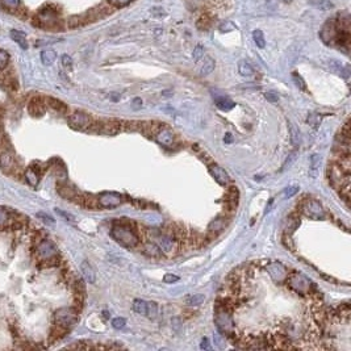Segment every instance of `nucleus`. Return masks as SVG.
<instances>
[{
    "label": "nucleus",
    "mask_w": 351,
    "mask_h": 351,
    "mask_svg": "<svg viewBox=\"0 0 351 351\" xmlns=\"http://www.w3.org/2000/svg\"><path fill=\"white\" fill-rule=\"evenodd\" d=\"M55 60H57V53L54 50H45L41 53V61L46 66H50L51 64H54Z\"/></svg>",
    "instance_id": "27"
},
{
    "label": "nucleus",
    "mask_w": 351,
    "mask_h": 351,
    "mask_svg": "<svg viewBox=\"0 0 351 351\" xmlns=\"http://www.w3.org/2000/svg\"><path fill=\"white\" fill-rule=\"evenodd\" d=\"M158 305L154 303V301H150V303H146V315L149 318H151V320H154V318H157L158 316Z\"/></svg>",
    "instance_id": "34"
},
{
    "label": "nucleus",
    "mask_w": 351,
    "mask_h": 351,
    "mask_svg": "<svg viewBox=\"0 0 351 351\" xmlns=\"http://www.w3.org/2000/svg\"><path fill=\"white\" fill-rule=\"evenodd\" d=\"M37 217L41 218L42 220V222L46 225H54V218H51L50 216H47L46 213H37Z\"/></svg>",
    "instance_id": "43"
},
{
    "label": "nucleus",
    "mask_w": 351,
    "mask_h": 351,
    "mask_svg": "<svg viewBox=\"0 0 351 351\" xmlns=\"http://www.w3.org/2000/svg\"><path fill=\"white\" fill-rule=\"evenodd\" d=\"M155 140L164 147H172L175 144V138L168 129H158L157 133L154 134Z\"/></svg>",
    "instance_id": "16"
},
{
    "label": "nucleus",
    "mask_w": 351,
    "mask_h": 351,
    "mask_svg": "<svg viewBox=\"0 0 351 351\" xmlns=\"http://www.w3.org/2000/svg\"><path fill=\"white\" fill-rule=\"evenodd\" d=\"M237 200H238V190L236 187H230L227 191L226 195V201L227 204L231 205L233 208L237 207Z\"/></svg>",
    "instance_id": "30"
},
{
    "label": "nucleus",
    "mask_w": 351,
    "mask_h": 351,
    "mask_svg": "<svg viewBox=\"0 0 351 351\" xmlns=\"http://www.w3.org/2000/svg\"><path fill=\"white\" fill-rule=\"evenodd\" d=\"M158 246L161 248V250L163 253L170 254V253H172L175 250L177 244H175L174 237H171V236H162V237H159V245Z\"/></svg>",
    "instance_id": "18"
},
{
    "label": "nucleus",
    "mask_w": 351,
    "mask_h": 351,
    "mask_svg": "<svg viewBox=\"0 0 351 351\" xmlns=\"http://www.w3.org/2000/svg\"><path fill=\"white\" fill-rule=\"evenodd\" d=\"M209 171H211L212 177L214 178V181L217 182L218 184H221V186H226L229 183V181H230L226 171L222 167H220L218 164H211L209 166Z\"/></svg>",
    "instance_id": "17"
},
{
    "label": "nucleus",
    "mask_w": 351,
    "mask_h": 351,
    "mask_svg": "<svg viewBox=\"0 0 351 351\" xmlns=\"http://www.w3.org/2000/svg\"><path fill=\"white\" fill-rule=\"evenodd\" d=\"M36 27L44 28V29H54L58 24V12L51 6L42 8L38 11V14L34 17Z\"/></svg>",
    "instance_id": "3"
},
{
    "label": "nucleus",
    "mask_w": 351,
    "mask_h": 351,
    "mask_svg": "<svg viewBox=\"0 0 351 351\" xmlns=\"http://www.w3.org/2000/svg\"><path fill=\"white\" fill-rule=\"evenodd\" d=\"M288 285H289L294 291L299 292V294L301 295H304L309 291L311 281L308 280L304 275L294 274L292 276H289V279H288Z\"/></svg>",
    "instance_id": "10"
},
{
    "label": "nucleus",
    "mask_w": 351,
    "mask_h": 351,
    "mask_svg": "<svg viewBox=\"0 0 351 351\" xmlns=\"http://www.w3.org/2000/svg\"><path fill=\"white\" fill-rule=\"evenodd\" d=\"M133 311L136 312V313H138V315H142V316L146 315V301L140 300V299L134 300L133 301Z\"/></svg>",
    "instance_id": "33"
},
{
    "label": "nucleus",
    "mask_w": 351,
    "mask_h": 351,
    "mask_svg": "<svg viewBox=\"0 0 351 351\" xmlns=\"http://www.w3.org/2000/svg\"><path fill=\"white\" fill-rule=\"evenodd\" d=\"M28 113L34 119H41L46 113V103H45V97L41 96H33L28 101Z\"/></svg>",
    "instance_id": "9"
},
{
    "label": "nucleus",
    "mask_w": 351,
    "mask_h": 351,
    "mask_svg": "<svg viewBox=\"0 0 351 351\" xmlns=\"http://www.w3.org/2000/svg\"><path fill=\"white\" fill-rule=\"evenodd\" d=\"M54 318H55V324H60L65 328H70L73 326L75 322L78 321V312H75L71 308V309H58L55 313H54Z\"/></svg>",
    "instance_id": "8"
},
{
    "label": "nucleus",
    "mask_w": 351,
    "mask_h": 351,
    "mask_svg": "<svg viewBox=\"0 0 351 351\" xmlns=\"http://www.w3.org/2000/svg\"><path fill=\"white\" fill-rule=\"evenodd\" d=\"M97 200H99V205L103 208H116L123 203V198L119 194H114V192L101 194L97 198Z\"/></svg>",
    "instance_id": "13"
},
{
    "label": "nucleus",
    "mask_w": 351,
    "mask_h": 351,
    "mask_svg": "<svg viewBox=\"0 0 351 351\" xmlns=\"http://www.w3.org/2000/svg\"><path fill=\"white\" fill-rule=\"evenodd\" d=\"M214 324L220 330V333L225 335L233 334L234 331V324L231 320V315L227 311V307L222 304V307H218L214 313Z\"/></svg>",
    "instance_id": "2"
},
{
    "label": "nucleus",
    "mask_w": 351,
    "mask_h": 351,
    "mask_svg": "<svg viewBox=\"0 0 351 351\" xmlns=\"http://www.w3.org/2000/svg\"><path fill=\"white\" fill-rule=\"evenodd\" d=\"M144 253L146 255H149V257H153V258H161L162 257L161 248H159L157 244H154V242H147V244L145 245Z\"/></svg>",
    "instance_id": "23"
},
{
    "label": "nucleus",
    "mask_w": 351,
    "mask_h": 351,
    "mask_svg": "<svg viewBox=\"0 0 351 351\" xmlns=\"http://www.w3.org/2000/svg\"><path fill=\"white\" fill-rule=\"evenodd\" d=\"M113 7H124V6H127V4H129L131 2H133V0H108Z\"/></svg>",
    "instance_id": "44"
},
{
    "label": "nucleus",
    "mask_w": 351,
    "mask_h": 351,
    "mask_svg": "<svg viewBox=\"0 0 351 351\" xmlns=\"http://www.w3.org/2000/svg\"><path fill=\"white\" fill-rule=\"evenodd\" d=\"M253 40H254V42L257 44L258 47H261V49H263L264 46H266V40H264V36L263 33H262L261 30H254L253 32Z\"/></svg>",
    "instance_id": "35"
},
{
    "label": "nucleus",
    "mask_w": 351,
    "mask_h": 351,
    "mask_svg": "<svg viewBox=\"0 0 351 351\" xmlns=\"http://www.w3.org/2000/svg\"><path fill=\"white\" fill-rule=\"evenodd\" d=\"M57 191L61 198L66 199L69 201H73V203L79 205H82V203H83V194L78 192L73 186H69L66 183H60L57 186Z\"/></svg>",
    "instance_id": "7"
},
{
    "label": "nucleus",
    "mask_w": 351,
    "mask_h": 351,
    "mask_svg": "<svg viewBox=\"0 0 351 351\" xmlns=\"http://www.w3.org/2000/svg\"><path fill=\"white\" fill-rule=\"evenodd\" d=\"M0 87L4 91H17L19 88V81L16 75L6 69L0 71Z\"/></svg>",
    "instance_id": "12"
},
{
    "label": "nucleus",
    "mask_w": 351,
    "mask_h": 351,
    "mask_svg": "<svg viewBox=\"0 0 351 351\" xmlns=\"http://www.w3.org/2000/svg\"><path fill=\"white\" fill-rule=\"evenodd\" d=\"M45 103H46L47 108H50L51 110L57 112V113L64 114V116L69 113V105L62 100H60V99H57V97H45Z\"/></svg>",
    "instance_id": "15"
},
{
    "label": "nucleus",
    "mask_w": 351,
    "mask_h": 351,
    "mask_svg": "<svg viewBox=\"0 0 351 351\" xmlns=\"http://www.w3.org/2000/svg\"><path fill=\"white\" fill-rule=\"evenodd\" d=\"M36 251L37 255H38V259L42 261V259H47V258H53L55 255H58L57 248L55 245L53 244L49 240H42L40 244L36 246Z\"/></svg>",
    "instance_id": "11"
},
{
    "label": "nucleus",
    "mask_w": 351,
    "mask_h": 351,
    "mask_svg": "<svg viewBox=\"0 0 351 351\" xmlns=\"http://www.w3.org/2000/svg\"><path fill=\"white\" fill-rule=\"evenodd\" d=\"M123 123L114 119H109V120H99L92 123L91 128L88 131L96 132V133L108 134V136H114L121 131Z\"/></svg>",
    "instance_id": "4"
},
{
    "label": "nucleus",
    "mask_w": 351,
    "mask_h": 351,
    "mask_svg": "<svg viewBox=\"0 0 351 351\" xmlns=\"http://www.w3.org/2000/svg\"><path fill=\"white\" fill-rule=\"evenodd\" d=\"M8 64H10V54L6 50H2V49H0V71L7 69Z\"/></svg>",
    "instance_id": "37"
},
{
    "label": "nucleus",
    "mask_w": 351,
    "mask_h": 351,
    "mask_svg": "<svg viewBox=\"0 0 351 351\" xmlns=\"http://www.w3.org/2000/svg\"><path fill=\"white\" fill-rule=\"evenodd\" d=\"M110 236L114 241L123 245L124 248H134L140 244V237L137 233L124 225H114L110 230Z\"/></svg>",
    "instance_id": "1"
},
{
    "label": "nucleus",
    "mask_w": 351,
    "mask_h": 351,
    "mask_svg": "<svg viewBox=\"0 0 351 351\" xmlns=\"http://www.w3.org/2000/svg\"><path fill=\"white\" fill-rule=\"evenodd\" d=\"M299 186H289L288 188H285L284 191H283V198L284 199H289L292 198V196H295V195L299 192Z\"/></svg>",
    "instance_id": "40"
},
{
    "label": "nucleus",
    "mask_w": 351,
    "mask_h": 351,
    "mask_svg": "<svg viewBox=\"0 0 351 351\" xmlns=\"http://www.w3.org/2000/svg\"><path fill=\"white\" fill-rule=\"evenodd\" d=\"M266 99H267L268 101H278L279 96L275 94V92H267V94H266Z\"/></svg>",
    "instance_id": "48"
},
{
    "label": "nucleus",
    "mask_w": 351,
    "mask_h": 351,
    "mask_svg": "<svg viewBox=\"0 0 351 351\" xmlns=\"http://www.w3.org/2000/svg\"><path fill=\"white\" fill-rule=\"evenodd\" d=\"M133 104H134V105H136V107H138V105H141V104H142V100H141V99H138V97H137V99H134V100H133Z\"/></svg>",
    "instance_id": "51"
},
{
    "label": "nucleus",
    "mask_w": 351,
    "mask_h": 351,
    "mask_svg": "<svg viewBox=\"0 0 351 351\" xmlns=\"http://www.w3.org/2000/svg\"><path fill=\"white\" fill-rule=\"evenodd\" d=\"M301 211L303 213L307 216V217L312 218V220H324L325 218V212L322 205L316 200H309L304 201L303 205H301Z\"/></svg>",
    "instance_id": "6"
},
{
    "label": "nucleus",
    "mask_w": 351,
    "mask_h": 351,
    "mask_svg": "<svg viewBox=\"0 0 351 351\" xmlns=\"http://www.w3.org/2000/svg\"><path fill=\"white\" fill-rule=\"evenodd\" d=\"M292 77H294L295 83H296V86H298L299 88H301V90H303V91L307 90V86H305V82L303 81V78H301L298 73H294V74H292Z\"/></svg>",
    "instance_id": "41"
},
{
    "label": "nucleus",
    "mask_w": 351,
    "mask_h": 351,
    "mask_svg": "<svg viewBox=\"0 0 351 351\" xmlns=\"http://www.w3.org/2000/svg\"><path fill=\"white\" fill-rule=\"evenodd\" d=\"M2 4L8 11H16L20 8V0H2Z\"/></svg>",
    "instance_id": "36"
},
{
    "label": "nucleus",
    "mask_w": 351,
    "mask_h": 351,
    "mask_svg": "<svg viewBox=\"0 0 351 351\" xmlns=\"http://www.w3.org/2000/svg\"><path fill=\"white\" fill-rule=\"evenodd\" d=\"M81 270H82V274H83L84 279H86L88 283H95V280H96V274H95L94 267H92V266H91V264L88 263L87 261L82 262Z\"/></svg>",
    "instance_id": "20"
},
{
    "label": "nucleus",
    "mask_w": 351,
    "mask_h": 351,
    "mask_svg": "<svg viewBox=\"0 0 351 351\" xmlns=\"http://www.w3.org/2000/svg\"><path fill=\"white\" fill-rule=\"evenodd\" d=\"M2 120H3V110H0V124H2Z\"/></svg>",
    "instance_id": "53"
},
{
    "label": "nucleus",
    "mask_w": 351,
    "mask_h": 351,
    "mask_svg": "<svg viewBox=\"0 0 351 351\" xmlns=\"http://www.w3.org/2000/svg\"><path fill=\"white\" fill-rule=\"evenodd\" d=\"M311 3L312 6H315L316 8L321 11H330L334 8L330 0H311Z\"/></svg>",
    "instance_id": "29"
},
{
    "label": "nucleus",
    "mask_w": 351,
    "mask_h": 351,
    "mask_svg": "<svg viewBox=\"0 0 351 351\" xmlns=\"http://www.w3.org/2000/svg\"><path fill=\"white\" fill-rule=\"evenodd\" d=\"M266 268H267L271 278L274 279L275 281L280 283V281H283L284 279H287V270H285V267L283 264L278 263V262H274V263L268 264Z\"/></svg>",
    "instance_id": "14"
},
{
    "label": "nucleus",
    "mask_w": 351,
    "mask_h": 351,
    "mask_svg": "<svg viewBox=\"0 0 351 351\" xmlns=\"http://www.w3.org/2000/svg\"><path fill=\"white\" fill-rule=\"evenodd\" d=\"M67 333H69V328H65V326H62V325L55 324L50 330V334H49V341L57 342L58 339H62V338H64L65 335L67 334Z\"/></svg>",
    "instance_id": "19"
},
{
    "label": "nucleus",
    "mask_w": 351,
    "mask_h": 351,
    "mask_svg": "<svg viewBox=\"0 0 351 351\" xmlns=\"http://www.w3.org/2000/svg\"><path fill=\"white\" fill-rule=\"evenodd\" d=\"M205 300V296L204 295H191V296H187V299H186V303H187L190 307H198V305H201L203 303H204Z\"/></svg>",
    "instance_id": "28"
},
{
    "label": "nucleus",
    "mask_w": 351,
    "mask_h": 351,
    "mask_svg": "<svg viewBox=\"0 0 351 351\" xmlns=\"http://www.w3.org/2000/svg\"><path fill=\"white\" fill-rule=\"evenodd\" d=\"M200 347L201 348H209V342H208L207 338H204V339H203V342H201V344H200Z\"/></svg>",
    "instance_id": "50"
},
{
    "label": "nucleus",
    "mask_w": 351,
    "mask_h": 351,
    "mask_svg": "<svg viewBox=\"0 0 351 351\" xmlns=\"http://www.w3.org/2000/svg\"><path fill=\"white\" fill-rule=\"evenodd\" d=\"M24 178H25V181H27L30 186L36 187L37 184H38V182H40L41 175L38 174L33 167H29L28 170L24 171Z\"/></svg>",
    "instance_id": "24"
},
{
    "label": "nucleus",
    "mask_w": 351,
    "mask_h": 351,
    "mask_svg": "<svg viewBox=\"0 0 351 351\" xmlns=\"http://www.w3.org/2000/svg\"><path fill=\"white\" fill-rule=\"evenodd\" d=\"M0 227L2 229H10V213L0 211Z\"/></svg>",
    "instance_id": "38"
},
{
    "label": "nucleus",
    "mask_w": 351,
    "mask_h": 351,
    "mask_svg": "<svg viewBox=\"0 0 351 351\" xmlns=\"http://www.w3.org/2000/svg\"><path fill=\"white\" fill-rule=\"evenodd\" d=\"M62 65H64V67H66V69H71V67H73V60H71L70 55L65 54L64 57H62Z\"/></svg>",
    "instance_id": "46"
},
{
    "label": "nucleus",
    "mask_w": 351,
    "mask_h": 351,
    "mask_svg": "<svg viewBox=\"0 0 351 351\" xmlns=\"http://www.w3.org/2000/svg\"><path fill=\"white\" fill-rule=\"evenodd\" d=\"M320 166H321V157L318 154H313L311 157V163H309V177L316 179L320 172Z\"/></svg>",
    "instance_id": "21"
},
{
    "label": "nucleus",
    "mask_w": 351,
    "mask_h": 351,
    "mask_svg": "<svg viewBox=\"0 0 351 351\" xmlns=\"http://www.w3.org/2000/svg\"><path fill=\"white\" fill-rule=\"evenodd\" d=\"M238 73L241 74L242 77H251L254 74V69L249 64L248 61H240L238 64Z\"/></svg>",
    "instance_id": "25"
},
{
    "label": "nucleus",
    "mask_w": 351,
    "mask_h": 351,
    "mask_svg": "<svg viewBox=\"0 0 351 351\" xmlns=\"http://www.w3.org/2000/svg\"><path fill=\"white\" fill-rule=\"evenodd\" d=\"M11 38H12V40H14L19 46L23 47V49H28V42H27L25 33L20 32V30L12 29L11 30Z\"/></svg>",
    "instance_id": "22"
},
{
    "label": "nucleus",
    "mask_w": 351,
    "mask_h": 351,
    "mask_svg": "<svg viewBox=\"0 0 351 351\" xmlns=\"http://www.w3.org/2000/svg\"><path fill=\"white\" fill-rule=\"evenodd\" d=\"M201 55H203V49H201V46H198L194 50V60L199 61L201 58Z\"/></svg>",
    "instance_id": "47"
},
{
    "label": "nucleus",
    "mask_w": 351,
    "mask_h": 351,
    "mask_svg": "<svg viewBox=\"0 0 351 351\" xmlns=\"http://www.w3.org/2000/svg\"><path fill=\"white\" fill-rule=\"evenodd\" d=\"M224 140H225V142H227V144H230V142H231V136H230V134L227 133L226 137H225Z\"/></svg>",
    "instance_id": "52"
},
{
    "label": "nucleus",
    "mask_w": 351,
    "mask_h": 351,
    "mask_svg": "<svg viewBox=\"0 0 351 351\" xmlns=\"http://www.w3.org/2000/svg\"><path fill=\"white\" fill-rule=\"evenodd\" d=\"M216 105L221 110H230L236 104L229 97H218V99H216Z\"/></svg>",
    "instance_id": "26"
},
{
    "label": "nucleus",
    "mask_w": 351,
    "mask_h": 351,
    "mask_svg": "<svg viewBox=\"0 0 351 351\" xmlns=\"http://www.w3.org/2000/svg\"><path fill=\"white\" fill-rule=\"evenodd\" d=\"M125 325H127V320L123 317H117L112 320V326H113L114 329H123Z\"/></svg>",
    "instance_id": "42"
},
{
    "label": "nucleus",
    "mask_w": 351,
    "mask_h": 351,
    "mask_svg": "<svg viewBox=\"0 0 351 351\" xmlns=\"http://www.w3.org/2000/svg\"><path fill=\"white\" fill-rule=\"evenodd\" d=\"M288 127H289V134H291L292 144L296 146V145L300 144V133H299L296 125L292 124L291 121H288Z\"/></svg>",
    "instance_id": "32"
},
{
    "label": "nucleus",
    "mask_w": 351,
    "mask_h": 351,
    "mask_svg": "<svg viewBox=\"0 0 351 351\" xmlns=\"http://www.w3.org/2000/svg\"><path fill=\"white\" fill-rule=\"evenodd\" d=\"M55 212H57V213H61V216H62V217H65V218H67V220H70V221L74 220V218L71 217V216H69V213H66V212H62V211H61V209H55Z\"/></svg>",
    "instance_id": "49"
},
{
    "label": "nucleus",
    "mask_w": 351,
    "mask_h": 351,
    "mask_svg": "<svg viewBox=\"0 0 351 351\" xmlns=\"http://www.w3.org/2000/svg\"><path fill=\"white\" fill-rule=\"evenodd\" d=\"M213 70H214V61L212 60L211 57H205L204 65H203V67H201L200 74L205 77V75H209V74H211Z\"/></svg>",
    "instance_id": "31"
},
{
    "label": "nucleus",
    "mask_w": 351,
    "mask_h": 351,
    "mask_svg": "<svg viewBox=\"0 0 351 351\" xmlns=\"http://www.w3.org/2000/svg\"><path fill=\"white\" fill-rule=\"evenodd\" d=\"M224 227H225V221L221 220V218H217V220H214L213 222L209 225V230L214 231V233H217V231L222 230Z\"/></svg>",
    "instance_id": "39"
},
{
    "label": "nucleus",
    "mask_w": 351,
    "mask_h": 351,
    "mask_svg": "<svg viewBox=\"0 0 351 351\" xmlns=\"http://www.w3.org/2000/svg\"><path fill=\"white\" fill-rule=\"evenodd\" d=\"M178 280H179V276L174 274H166L163 278L164 283H177Z\"/></svg>",
    "instance_id": "45"
},
{
    "label": "nucleus",
    "mask_w": 351,
    "mask_h": 351,
    "mask_svg": "<svg viewBox=\"0 0 351 351\" xmlns=\"http://www.w3.org/2000/svg\"><path fill=\"white\" fill-rule=\"evenodd\" d=\"M67 123H69V127L73 128L74 131H88L94 123L92 117L90 114L84 113L82 110H75L71 114H69L67 117Z\"/></svg>",
    "instance_id": "5"
}]
</instances>
